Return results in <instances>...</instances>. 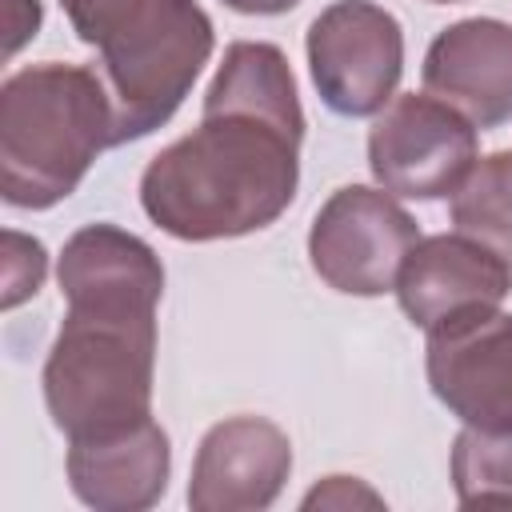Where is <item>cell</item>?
I'll return each mask as SVG.
<instances>
[{
  "label": "cell",
  "instance_id": "obj_1",
  "mask_svg": "<svg viewBox=\"0 0 512 512\" xmlns=\"http://www.w3.org/2000/svg\"><path fill=\"white\" fill-rule=\"evenodd\" d=\"M300 140L304 108L284 48L232 40L204 92L200 124L148 160L140 208L188 244L260 232L296 200Z\"/></svg>",
  "mask_w": 512,
  "mask_h": 512
},
{
  "label": "cell",
  "instance_id": "obj_2",
  "mask_svg": "<svg viewBox=\"0 0 512 512\" xmlns=\"http://www.w3.org/2000/svg\"><path fill=\"white\" fill-rule=\"evenodd\" d=\"M112 100V148L164 128L216 48L196 0H60Z\"/></svg>",
  "mask_w": 512,
  "mask_h": 512
},
{
  "label": "cell",
  "instance_id": "obj_3",
  "mask_svg": "<svg viewBox=\"0 0 512 512\" xmlns=\"http://www.w3.org/2000/svg\"><path fill=\"white\" fill-rule=\"evenodd\" d=\"M112 148V100L80 64H28L0 84V196L44 212L68 200Z\"/></svg>",
  "mask_w": 512,
  "mask_h": 512
},
{
  "label": "cell",
  "instance_id": "obj_4",
  "mask_svg": "<svg viewBox=\"0 0 512 512\" xmlns=\"http://www.w3.org/2000/svg\"><path fill=\"white\" fill-rule=\"evenodd\" d=\"M156 308L68 304L44 360V404L68 440L132 428L152 416Z\"/></svg>",
  "mask_w": 512,
  "mask_h": 512
},
{
  "label": "cell",
  "instance_id": "obj_5",
  "mask_svg": "<svg viewBox=\"0 0 512 512\" xmlns=\"http://www.w3.org/2000/svg\"><path fill=\"white\" fill-rule=\"evenodd\" d=\"M420 224L384 188H336L308 228L312 272L344 296H384L396 288L404 256L416 248Z\"/></svg>",
  "mask_w": 512,
  "mask_h": 512
},
{
  "label": "cell",
  "instance_id": "obj_6",
  "mask_svg": "<svg viewBox=\"0 0 512 512\" xmlns=\"http://www.w3.org/2000/svg\"><path fill=\"white\" fill-rule=\"evenodd\" d=\"M308 72L336 116H376L404 76V28L376 0H336L308 24Z\"/></svg>",
  "mask_w": 512,
  "mask_h": 512
},
{
  "label": "cell",
  "instance_id": "obj_7",
  "mask_svg": "<svg viewBox=\"0 0 512 512\" xmlns=\"http://www.w3.org/2000/svg\"><path fill=\"white\" fill-rule=\"evenodd\" d=\"M476 124L432 92L392 96L368 132L372 180L404 200H444L472 172Z\"/></svg>",
  "mask_w": 512,
  "mask_h": 512
},
{
  "label": "cell",
  "instance_id": "obj_8",
  "mask_svg": "<svg viewBox=\"0 0 512 512\" xmlns=\"http://www.w3.org/2000/svg\"><path fill=\"white\" fill-rule=\"evenodd\" d=\"M432 396L468 428H512V312L476 308L428 332Z\"/></svg>",
  "mask_w": 512,
  "mask_h": 512
},
{
  "label": "cell",
  "instance_id": "obj_9",
  "mask_svg": "<svg viewBox=\"0 0 512 512\" xmlns=\"http://www.w3.org/2000/svg\"><path fill=\"white\" fill-rule=\"evenodd\" d=\"M292 472L288 432L264 416H228L212 424L192 456V512H260L272 508Z\"/></svg>",
  "mask_w": 512,
  "mask_h": 512
},
{
  "label": "cell",
  "instance_id": "obj_10",
  "mask_svg": "<svg viewBox=\"0 0 512 512\" xmlns=\"http://www.w3.org/2000/svg\"><path fill=\"white\" fill-rule=\"evenodd\" d=\"M392 292L404 316L432 332L452 316L500 308V300L512 292V264L464 232H436L420 236L404 256Z\"/></svg>",
  "mask_w": 512,
  "mask_h": 512
},
{
  "label": "cell",
  "instance_id": "obj_11",
  "mask_svg": "<svg viewBox=\"0 0 512 512\" xmlns=\"http://www.w3.org/2000/svg\"><path fill=\"white\" fill-rule=\"evenodd\" d=\"M424 92L456 108L480 132L512 120V24L468 16L440 28L424 52Z\"/></svg>",
  "mask_w": 512,
  "mask_h": 512
},
{
  "label": "cell",
  "instance_id": "obj_12",
  "mask_svg": "<svg viewBox=\"0 0 512 512\" xmlns=\"http://www.w3.org/2000/svg\"><path fill=\"white\" fill-rule=\"evenodd\" d=\"M68 488L96 512H144L160 504L172 472L168 432L148 416L132 428L68 440Z\"/></svg>",
  "mask_w": 512,
  "mask_h": 512
},
{
  "label": "cell",
  "instance_id": "obj_13",
  "mask_svg": "<svg viewBox=\"0 0 512 512\" xmlns=\"http://www.w3.org/2000/svg\"><path fill=\"white\" fill-rule=\"evenodd\" d=\"M68 304H160L164 264L148 240L116 224H84L64 240L56 264Z\"/></svg>",
  "mask_w": 512,
  "mask_h": 512
},
{
  "label": "cell",
  "instance_id": "obj_14",
  "mask_svg": "<svg viewBox=\"0 0 512 512\" xmlns=\"http://www.w3.org/2000/svg\"><path fill=\"white\" fill-rule=\"evenodd\" d=\"M452 224L512 264V152H488L472 164L452 192Z\"/></svg>",
  "mask_w": 512,
  "mask_h": 512
},
{
  "label": "cell",
  "instance_id": "obj_15",
  "mask_svg": "<svg viewBox=\"0 0 512 512\" xmlns=\"http://www.w3.org/2000/svg\"><path fill=\"white\" fill-rule=\"evenodd\" d=\"M452 488L460 508L512 504V428H468L452 440Z\"/></svg>",
  "mask_w": 512,
  "mask_h": 512
},
{
  "label": "cell",
  "instance_id": "obj_16",
  "mask_svg": "<svg viewBox=\"0 0 512 512\" xmlns=\"http://www.w3.org/2000/svg\"><path fill=\"white\" fill-rule=\"evenodd\" d=\"M48 272V252L36 236H24L16 228L4 232V308L24 304L40 292Z\"/></svg>",
  "mask_w": 512,
  "mask_h": 512
},
{
  "label": "cell",
  "instance_id": "obj_17",
  "mask_svg": "<svg viewBox=\"0 0 512 512\" xmlns=\"http://www.w3.org/2000/svg\"><path fill=\"white\" fill-rule=\"evenodd\" d=\"M356 504H368V508H384V496L372 492L364 480L356 476H324L316 488L304 492L300 508H356Z\"/></svg>",
  "mask_w": 512,
  "mask_h": 512
},
{
  "label": "cell",
  "instance_id": "obj_18",
  "mask_svg": "<svg viewBox=\"0 0 512 512\" xmlns=\"http://www.w3.org/2000/svg\"><path fill=\"white\" fill-rule=\"evenodd\" d=\"M40 32V0H12L8 4V56L20 52L24 40H32Z\"/></svg>",
  "mask_w": 512,
  "mask_h": 512
},
{
  "label": "cell",
  "instance_id": "obj_19",
  "mask_svg": "<svg viewBox=\"0 0 512 512\" xmlns=\"http://www.w3.org/2000/svg\"><path fill=\"white\" fill-rule=\"evenodd\" d=\"M224 4L244 16H280V12H292L300 0H224Z\"/></svg>",
  "mask_w": 512,
  "mask_h": 512
},
{
  "label": "cell",
  "instance_id": "obj_20",
  "mask_svg": "<svg viewBox=\"0 0 512 512\" xmlns=\"http://www.w3.org/2000/svg\"><path fill=\"white\" fill-rule=\"evenodd\" d=\"M428 4H460V0H428Z\"/></svg>",
  "mask_w": 512,
  "mask_h": 512
}]
</instances>
